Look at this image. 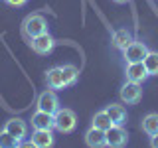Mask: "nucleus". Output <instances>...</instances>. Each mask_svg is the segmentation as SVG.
Here are the masks:
<instances>
[{
  "instance_id": "6e6552de",
  "label": "nucleus",
  "mask_w": 158,
  "mask_h": 148,
  "mask_svg": "<svg viewBox=\"0 0 158 148\" xmlns=\"http://www.w3.org/2000/svg\"><path fill=\"white\" fill-rule=\"evenodd\" d=\"M56 38L49 36V32L46 34H40V36L32 38V42H30V46H32V49L38 53V56H48V53H52V49L56 47Z\"/></svg>"
},
{
  "instance_id": "7ed1b4c3",
  "label": "nucleus",
  "mask_w": 158,
  "mask_h": 148,
  "mask_svg": "<svg viewBox=\"0 0 158 148\" xmlns=\"http://www.w3.org/2000/svg\"><path fill=\"white\" fill-rule=\"evenodd\" d=\"M48 28H49L48 20L44 18L42 14H30V16H26V20H24V24H22L24 34H26L30 39L40 36V34H46Z\"/></svg>"
},
{
  "instance_id": "f03ea898",
  "label": "nucleus",
  "mask_w": 158,
  "mask_h": 148,
  "mask_svg": "<svg viewBox=\"0 0 158 148\" xmlns=\"http://www.w3.org/2000/svg\"><path fill=\"white\" fill-rule=\"evenodd\" d=\"M77 126V115L71 111V109H61L59 107L56 113H53V128L61 134H69L73 132Z\"/></svg>"
},
{
  "instance_id": "412c9836",
  "label": "nucleus",
  "mask_w": 158,
  "mask_h": 148,
  "mask_svg": "<svg viewBox=\"0 0 158 148\" xmlns=\"http://www.w3.org/2000/svg\"><path fill=\"white\" fill-rule=\"evenodd\" d=\"M150 146L152 148H158V132H156L154 136H150Z\"/></svg>"
},
{
  "instance_id": "4be33fe9",
  "label": "nucleus",
  "mask_w": 158,
  "mask_h": 148,
  "mask_svg": "<svg viewBox=\"0 0 158 148\" xmlns=\"http://www.w3.org/2000/svg\"><path fill=\"white\" fill-rule=\"evenodd\" d=\"M115 4H125V2H128V0H113Z\"/></svg>"
},
{
  "instance_id": "6ab92c4d",
  "label": "nucleus",
  "mask_w": 158,
  "mask_h": 148,
  "mask_svg": "<svg viewBox=\"0 0 158 148\" xmlns=\"http://www.w3.org/2000/svg\"><path fill=\"white\" fill-rule=\"evenodd\" d=\"M20 144H22V142L16 140V138L10 134V132H6L4 128L0 130V148H16Z\"/></svg>"
},
{
  "instance_id": "20e7f679",
  "label": "nucleus",
  "mask_w": 158,
  "mask_h": 148,
  "mask_svg": "<svg viewBox=\"0 0 158 148\" xmlns=\"http://www.w3.org/2000/svg\"><path fill=\"white\" fill-rule=\"evenodd\" d=\"M146 53H148V47H146L144 42H140V39H132V42L123 49V57H125L127 63L142 61V59L146 57Z\"/></svg>"
},
{
  "instance_id": "ddd939ff",
  "label": "nucleus",
  "mask_w": 158,
  "mask_h": 148,
  "mask_svg": "<svg viewBox=\"0 0 158 148\" xmlns=\"http://www.w3.org/2000/svg\"><path fill=\"white\" fill-rule=\"evenodd\" d=\"M85 144L89 148H101V146H107V140H105V130L97 126H91L89 130L85 132Z\"/></svg>"
},
{
  "instance_id": "2eb2a0df",
  "label": "nucleus",
  "mask_w": 158,
  "mask_h": 148,
  "mask_svg": "<svg viewBox=\"0 0 158 148\" xmlns=\"http://www.w3.org/2000/svg\"><path fill=\"white\" fill-rule=\"evenodd\" d=\"M132 39H135V38H132V34L128 32L127 28H118V30L113 32V46H115L117 49H121V51L132 42Z\"/></svg>"
},
{
  "instance_id": "9d476101",
  "label": "nucleus",
  "mask_w": 158,
  "mask_h": 148,
  "mask_svg": "<svg viewBox=\"0 0 158 148\" xmlns=\"http://www.w3.org/2000/svg\"><path fill=\"white\" fill-rule=\"evenodd\" d=\"M4 130L10 132V134L20 142L28 136V125H26V121H22V118H10V121H6Z\"/></svg>"
},
{
  "instance_id": "dca6fc26",
  "label": "nucleus",
  "mask_w": 158,
  "mask_h": 148,
  "mask_svg": "<svg viewBox=\"0 0 158 148\" xmlns=\"http://www.w3.org/2000/svg\"><path fill=\"white\" fill-rule=\"evenodd\" d=\"M142 130H144L148 136L156 134L158 132V113H148V115L142 118Z\"/></svg>"
},
{
  "instance_id": "4468645a",
  "label": "nucleus",
  "mask_w": 158,
  "mask_h": 148,
  "mask_svg": "<svg viewBox=\"0 0 158 148\" xmlns=\"http://www.w3.org/2000/svg\"><path fill=\"white\" fill-rule=\"evenodd\" d=\"M107 115L111 117L113 125H125L127 122V109L123 105H117V103H111V105H107Z\"/></svg>"
},
{
  "instance_id": "f257e3e1",
  "label": "nucleus",
  "mask_w": 158,
  "mask_h": 148,
  "mask_svg": "<svg viewBox=\"0 0 158 148\" xmlns=\"http://www.w3.org/2000/svg\"><path fill=\"white\" fill-rule=\"evenodd\" d=\"M77 77H79V69L71 63H65V65H59V67H52L48 69L46 73V83L49 89H65V87H71L77 83Z\"/></svg>"
},
{
  "instance_id": "1a4fd4ad",
  "label": "nucleus",
  "mask_w": 158,
  "mask_h": 148,
  "mask_svg": "<svg viewBox=\"0 0 158 148\" xmlns=\"http://www.w3.org/2000/svg\"><path fill=\"white\" fill-rule=\"evenodd\" d=\"M125 75H127V81L144 83L146 79H148V71H146V67H144V63H142V61H136V63H127Z\"/></svg>"
},
{
  "instance_id": "f8f14e48",
  "label": "nucleus",
  "mask_w": 158,
  "mask_h": 148,
  "mask_svg": "<svg viewBox=\"0 0 158 148\" xmlns=\"http://www.w3.org/2000/svg\"><path fill=\"white\" fill-rule=\"evenodd\" d=\"M32 126L40 130H53V115L46 111H36L32 115Z\"/></svg>"
},
{
  "instance_id": "aec40b11",
  "label": "nucleus",
  "mask_w": 158,
  "mask_h": 148,
  "mask_svg": "<svg viewBox=\"0 0 158 148\" xmlns=\"http://www.w3.org/2000/svg\"><path fill=\"white\" fill-rule=\"evenodd\" d=\"M4 2L8 4V6H14V8H22L28 4V0H4Z\"/></svg>"
},
{
  "instance_id": "9b49d317",
  "label": "nucleus",
  "mask_w": 158,
  "mask_h": 148,
  "mask_svg": "<svg viewBox=\"0 0 158 148\" xmlns=\"http://www.w3.org/2000/svg\"><path fill=\"white\" fill-rule=\"evenodd\" d=\"M30 144L38 146V148L53 146V132L52 130H40V128H34L32 136H30Z\"/></svg>"
},
{
  "instance_id": "a211bd4d",
  "label": "nucleus",
  "mask_w": 158,
  "mask_h": 148,
  "mask_svg": "<svg viewBox=\"0 0 158 148\" xmlns=\"http://www.w3.org/2000/svg\"><path fill=\"white\" fill-rule=\"evenodd\" d=\"M91 126H97V128H101V130H107V128L113 126V121H111V117L107 115V111H99V113H95V117H93Z\"/></svg>"
},
{
  "instance_id": "39448f33",
  "label": "nucleus",
  "mask_w": 158,
  "mask_h": 148,
  "mask_svg": "<svg viewBox=\"0 0 158 148\" xmlns=\"http://www.w3.org/2000/svg\"><path fill=\"white\" fill-rule=\"evenodd\" d=\"M105 140H107V146L111 148H121L128 142V132L123 125H113L111 128L105 130Z\"/></svg>"
},
{
  "instance_id": "f3484780",
  "label": "nucleus",
  "mask_w": 158,
  "mask_h": 148,
  "mask_svg": "<svg viewBox=\"0 0 158 148\" xmlns=\"http://www.w3.org/2000/svg\"><path fill=\"white\" fill-rule=\"evenodd\" d=\"M142 63H144V67L148 71V77L158 75V51H150V49H148V53H146V57L142 59Z\"/></svg>"
},
{
  "instance_id": "423d86ee",
  "label": "nucleus",
  "mask_w": 158,
  "mask_h": 148,
  "mask_svg": "<svg viewBox=\"0 0 158 148\" xmlns=\"http://www.w3.org/2000/svg\"><path fill=\"white\" fill-rule=\"evenodd\" d=\"M142 99V83H135V81H127L121 87V101L127 105H136Z\"/></svg>"
},
{
  "instance_id": "0eeeda50",
  "label": "nucleus",
  "mask_w": 158,
  "mask_h": 148,
  "mask_svg": "<svg viewBox=\"0 0 158 148\" xmlns=\"http://www.w3.org/2000/svg\"><path fill=\"white\" fill-rule=\"evenodd\" d=\"M36 107H38V111H46V113H52L53 115L59 109V99H57L56 89H46L44 93H40Z\"/></svg>"
}]
</instances>
